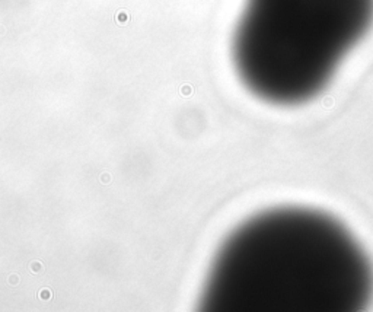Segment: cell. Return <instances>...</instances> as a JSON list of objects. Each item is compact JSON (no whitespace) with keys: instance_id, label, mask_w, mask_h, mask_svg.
Listing matches in <instances>:
<instances>
[{"instance_id":"1","label":"cell","mask_w":373,"mask_h":312,"mask_svg":"<svg viewBox=\"0 0 373 312\" xmlns=\"http://www.w3.org/2000/svg\"><path fill=\"white\" fill-rule=\"evenodd\" d=\"M373 293V267L334 217L279 207L239 225L210 267L201 306L213 312H353Z\"/></svg>"},{"instance_id":"2","label":"cell","mask_w":373,"mask_h":312,"mask_svg":"<svg viewBox=\"0 0 373 312\" xmlns=\"http://www.w3.org/2000/svg\"><path fill=\"white\" fill-rule=\"evenodd\" d=\"M373 25V0H246L232 58L246 89L274 105L319 95Z\"/></svg>"}]
</instances>
